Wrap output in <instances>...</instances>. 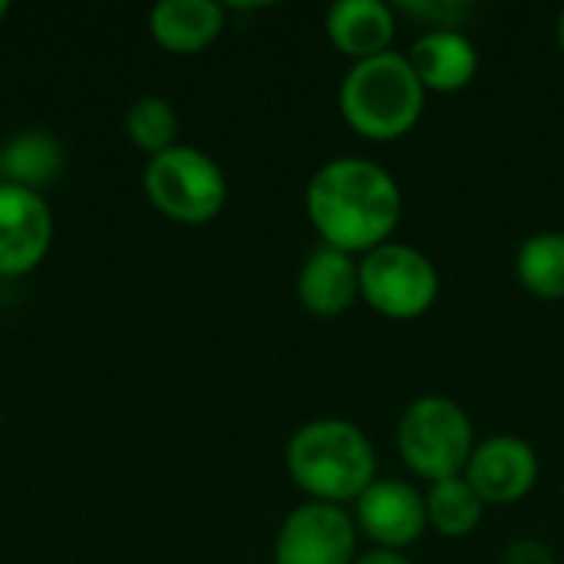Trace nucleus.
Here are the masks:
<instances>
[{
    "label": "nucleus",
    "instance_id": "nucleus-7",
    "mask_svg": "<svg viewBox=\"0 0 564 564\" xmlns=\"http://www.w3.org/2000/svg\"><path fill=\"white\" fill-rule=\"evenodd\" d=\"M357 522L344 506L301 502L274 539V564H354Z\"/></svg>",
    "mask_w": 564,
    "mask_h": 564
},
{
    "label": "nucleus",
    "instance_id": "nucleus-3",
    "mask_svg": "<svg viewBox=\"0 0 564 564\" xmlns=\"http://www.w3.org/2000/svg\"><path fill=\"white\" fill-rule=\"evenodd\" d=\"M426 89L406 53H383L350 63L340 79L337 106L344 122L367 142H397L416 129L426 109Z\"/></svg>",
    "mask_w": 564,
    "mask_h": 564
},
{
    "label": "nucleus",
    "instance_id": "nucleus-18",
    "mask_svg": "<svg viewBox=\"0 0 564 564\" xmlns=\"http://www.w3.org/2000/svg\"><path fill=\"white\" fill-rule=\"evenodd\" d=\"M126 135L129 142L145 152L149 159L178 145V112L165 96H139L126 112Z\"/></svg>",
    "mask_w": 564,
    "mask_h": 564
},
{
    "label": "nucleus",
    "instance_id": "nucleus-19",
    "mask_svg": "<svg viewBox=\"0 0 564 564\" xmlns=\"http://www.w3.org/2000/svg\"><path fill=\"white\" fill-rule=\"evenodd\" d=\"M502 564H558L552 545L539 542V539H519L506 549Z\"/></svg>",
    "mask_w": 564,
    "mask_h": 564
},
{
    "label": "nucleus",
    "instance_id": "nucleus-6",
    "mask_svg": "<svg viewBox=\"0 0 564 564\" xmlns=\"http://www.w3.org/2000/svg\"><path fill=\"white\" fill-rule=\"evenodd\" d=\"M360 301L387 321H420L440 301V271L420 248L387 241L360 258Z\"/></svg>",
    "mask_w": 564,
    "mask_h": 564
},
{
    "label": "nucleus",
    "instance_id": "nucleus-8",
    "mask_svg": "<svg viewBox=\"0 0 564 564\" xmlns=\"http://www.w3.org/2000/svg\"><path fill=\"white\" fill-rule=\"evenodd\" d=\"M53 248V212L46 195L0 185V278L33 274Z\"/></svg>",
    "mask_w": 564,
    "mask_h": 564
},
{
    "label": "nucleus",
    "instance_id": "nucleus-16",
    "mask_svg": "<svg viewBox=\"0 0 564 564\" xmlns=\"http://www.w3.org/2000/svg\"><path fill=\"white\" fill-rule=\"evenodd\" d=\"M486 516V502L479 492L466 482V476L433 482L426 492V519L430 529L443 539H469Z\"/></svg>",
    "mask_w": 564,
    "mask_h": 564
},
{
    "label": "nucleus",
    "instance_id": "nucleus-13",
    "mask_svg": "<svg viewBox=\"0 0 564 564\" xmlns=\"http://www.w3.org/2000/svg\"><path fill=\"white\" fill-rule=\"evenodd\" d=\"M327 40L350 63L390 53L397 36V10L383 0H340L324 17Z\"/></svg>",
    "mask_w": 564,
    "mask_h": 564
},
{
    "label": "nucleus",
    "instance_id": "nucleus-4",
    "mask_svg": "<svg viewBox=\"0 0 564 564\" xmlns=\"http://www.w3.org/2000/svg\"><path fill=\"white\" fill-rule=\"evenodd\" d=\"M473 449L476 430L469 413L443 393L416 397L397 423V453L403 466L430 486L463 476Z\"/></svg>",
    "mask_w": 564,
    "mask_h": 564
},
{
    "label": "nucleus",
    "instance_id": "nucleus-5",
    "mask_svg": "<svg viewBox=\"0 0 564 564\" xmlns=\"http://www.w3.org/2000/svg\"><path fill=\"white\" fill-rule=\"evenodd\" d=\"M142 192L162 218L175 225H208L225 212L228 178L208 152L178 142L145 162Z\"/></svg>",
    "mask_w": 564,
    "mask_h": 564
},
{
    "label": "nucleus",
    "instance_id": "nucleus-2",
    "mask_svg": "<svg viewBox=\"0 0 564 564\" xmlns=\"http://www.w3.org/2000/svg\"><path fill=\"white\" fill-rule=\"evenodd\" d=\"M284 466L311 502H357L377 482V449L370 436L340 416L304 423L288 440Z\"/></svg>",
    "mask_w": 564,
    "mask_h": 564
},
{
    "label": "nucleus",
    "instance_id": "nucleus-20",
    "mask_svg": "<svg viewBox=\"0 0 564 564\" xmlns=\"http://www.w3.org/2000/svg\"><path fill=\"white\" fill-rule=\"evenodd\" d=\"M354 564H413L403 552H383V549H373L367 555H357Z\"/></svg>",
    "mask_w": 564,
    "mask_h": 564
},
{
    "label": "nucleus",
    "instance_id": "nucleus-21",
    "mask_svg": "<svg viewBox=\"0 0 564 564\" xmlns=\"http://www.w3.org/2000/svg\"><path fill=\"white\" fill-rule=\"evenodd\" d=\"M555 33H558V46H562V53H564V10L558 13V26H555Z\"/></svg>",
    "mask_w": 564,
    "mask_h": 564
},
{
    "label": "nucleus",
    "instance_id": "nucleus-9",
    "mask_svg": "<svg viewBox=\"0 0 564 564\" xmlns=\"http://www.w3.org/2000/svg\"><path fill=\"white\" fill-rule=\"evenodd\" d=\"M463 476L479 492V499L486 506L502 509V506H516L525 496H532V489L539 486V476H542V463L529 440L499 433V436L476 443Z\"/></svg>",
    "mask_w": 564,
    "mask_h": 564
},
{
    "label": "nucleus",
    "instance_id": "nucleus-11",
    "mask_svg": "<svg viewBox=\"0 0 564 564\" xmlns=\"http://www.w3.org/2000/svg\"><path fill=\"white\" fill-rule=\"evenodd\" d=\"M297 301L311 317H344L360 301V261L321 245L297 271Z\"/></svg>",
    "mask_w": 564,
    "mask_h": 564
},
{
    "label": "nucleus",
    "instance_id": "nucleus-23",
    "mask_svg": "<svg viewBox=\"0 0 564 564\" xmlns=\"http://www.w3.org/2000/svg\"><path fill=\"white\" fill-rule=\"evenodd\" d=\"M0 185H3V145H0Z\"/></svg>",
    "mask_w": 564,
    "mask_h": 564
},
{
    "label": "nucleus",
    "instance_id": "nucleus-22",
    "mask_svg": "<svg viewBox=\"0 0 564 564\" xmlns=\"http://www.w3.org/2000/svg\"><path fill=\"white\" fill-rule=\"evenodd\" d=\"M7 17H10V0H0V26H3Z\"/></svg>",
    "mask_w": 564,
    "mask_h": 564
},
{
    "label": "nucleus",
    "instance_id": "nucleus-10",
    "mask_svg": "<svg viewBox=\"0 0 564 564\" xmlns=\"http://www.w3.org/2000/svg\"><path fill=\"white\" fill-rule=\"evenodd\" d=\"M354 522L377 549L406 555V549L430 532L426 496L410 482L377 476V482L354 502Z\"/></svg>",
    "mask_w": 564,
    "mask_h": 564
},
{
    "label": "nucleus",
    "instance_id": "nucleus-24",
    "mask_svg": "<svg viewBox=\"0 0 564 564\" xmlns=\"http://www.w3.org/2000/svg\"><path fill=\"white\" fill-rule=\"evenodd\" d=\"M0 426H3V413H0Z\"/></svg>",
    "mask_w": 564,
    "mask_h": 564
},
{
    "label": "nucleus",
    "instance_id": "nucleus-14",
    "mask_svg": "<svg viewBox=\"0 0 564 564\" xmlns=\"http://www.w3.org/2000/svg\"><path fill=\"white\" fill-rule=\"evenodd\" d=\"M225 7L215 0H162L149 10V36L175 56H195L225 33Z\"/></svg>",
    "mask_w": 564,
    "mask_h": 564
},
{
    "label": "nucleus",
    "instance_id": "nucleus-12",
    "mask_svg": "<svg viewBox=\"0 0 564 564\" xmlns=\"http://www.w3.org/2000/svg\"><path fill=\"white\" fill-rule=\"evenodd\" d=\"M413 73L426 93L453 96L463 93L479 76V50L463 30H426L413 40L406 53Z\"/></svg>",
    "mask_w": 564,
    "mask_h": 564
},
{
    "label": "nucleus",
    "instance_id": "nucleus-17",
    "mask_svg": "<svg viewBox=\"0 0 564 564\" xmlns=\"http://www.w3.org/2000/svg\"><path fill=\"white\" fill-rule=\"evenodd\" d=\"M519 284L539 301H564V231H539L516 254Z\"/></svg>",
    "mask_w": 564,
    "mask_h": 564
},
{
    "label": "nucleus",
    "instance_id": "nucleus-15",
    "mask_svg": "<svg viewBox=\"0 0 564 564\" xmlns=\"http://www.w3.org/2000/svg\"><path fill=\"white\" fill-rule=\"evenodd\" d=\"M63 172V145L46 129H23L3 142V182L46 192Z\"/></svg>",
    "mask_w": 564,
    "mask_h": 564
},
{
    "label": "nucleus",
    "instance_id": "nucleus-1",
    "mask_svg": "<svg viewBox=\"0 0 564 564\" xmlns=\"http://www.w3.org/2000/svg\"><path fill=\"white\" fill-rule=\"evenodd\" d=\"M304 208L327 248L364 258L400 228L403 192L380 162L340 155L311 175Z\"/></svg>",
    "mask_w": 564,
    "mask_h": 564
}]
</instances>
